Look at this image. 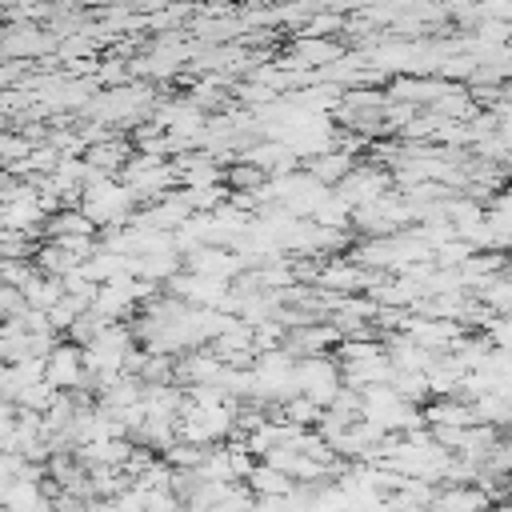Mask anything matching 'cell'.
Returning <instances> with one entry per match:
<instances>
[{"mask_svg":"<svg viewBox=\"0 0 512 512\" xmlns=\"http://www.w3.org/2000/svg\"><path fill=\"white\" fill-rule=\"evenodd\" d=\"M248 484H252V492H256V496H292L300 480H296L292 472H284V468L268 464V460H256V468L248 472Z\"/></svg>","mask_w":512,"mask_h":512,"instance_id":"5","label":"cell"},{"mask_svg":"<svg viewBox=\"0 0 512 512\" xmlns=\"http://www.w3.org/2000/svg\"><path fill=\"white\" fill-rule=\"evenodd\" d=\"M296 380H300V392L320 400L324 408L336 400V392L344 388V360L332 352H316V356H300L296 360Z\"/></svg>","mask_w":512,"mask_h":512,"instance_id":"1","label":"cell"},{"mask_svg":"<svg viewBox=\"0 0 512 512\" xmlns=\"http://www.w3.org/2000/svg\"><path fill=\"white\" fill-rule=\"evenodd\" d=\"M0 508L4 512H52V496L44 480H0Z\"/></svg>","mask_w":512,"mask_h":512,"instance_id":"3","label":"cell"},{"mask_svg":"<svg viewBox=\"0 0 512 512\" xmlns=\"http://www.w3.org/2000/svg\"><path fill=\"white\" fill-rule=\"evenodd\" d=\"M44 376L56 384V388H64V392H72V388H88V364H84V344H76V340H60L48 356H44Z\"/></svg>","mask_w":512,"mask_h":512,"instance_id":"2","label":"cell"},{"mask_svg":"<svg viewBox=\"0 0 512 512\" xmlns=\"http://www.w3.org/2000/svg\"><path fill=\"white\" fill-rule=\"evenodd\" d=\"M24 296H28V304H32V308H52V304L64 296V276L44 272V268L36 264V272L24 280Z\"/></svg>","mask_w":512,"mask_h":512,"instance_id":"6","label":"cell"},{"mask_svg":"<svg viewBox=\"0 0 512 512\" xmlns=\"http://www.w3.org/2000/svg\"><path fill=\"white\" fill-rule=\"evenodd\" d=\"M304 168H308L316 180H324L328 188H336V184L356 168V156H352V152H344V148H328V152L304 156Z\"/></svg>","mask_w":512,"mask_h":512,"instance_id":"4","label":"cell"}]
</instances>
